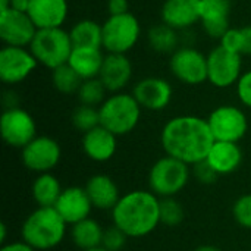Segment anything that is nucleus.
<instances>
[{"label": "nucleus", "mask_w": 251, "mask_h": 251, "mask_svg": "<svg viewBox=\"0 0 251 251\" xmlns=\"http://www.w3.org/2000/svg\"><path fill=\"white\" fill-rule=\"evenodd\" d=\"M29 0H10V7L19 12H28Z\"/></svg>", "instance_id": "41"}, {"label": "nucleus", "mask_w": 251, "mask_h": 251, "mask_svg": "<svg viewBox=\"0 0 251 251\" xmlns=\"http://www.w3.org/2000/svg\"><path fill=\"white\" fill-rule=\"evenodd\" d=\"M38 62L25 47L3 46L0 50V79L7 85L25 81L37 68Z\"/></svg>", "instance_id": "12"}, {"label": "nucleus", "mask_w": 251, "mask_h": 251, "mask_svg": "<svg viewBox=\"0 0 251 251\" xmlns=\"http://www.w3.org/2000/svg\"><path fill=\"white\" fill-rule=\"evenodd\" d=\"M190 181V166L171 156L160 157L149 172V187L160 199L175 197Z\"/></svg>", "instance_id": "6"}, {"label": "nucleus", "mask_w": 251, "mask_h": 251, "mask_svg": "<svg viewBox=\"0 0 251 251\" xmlns=\"http://www.w3.org/2000/svg\"><path fill=\"white\" fill-rule=\"evenodd\" d=\"M74 47H103V28L93 19L78 21L69 31Z\"/></svg>", "instance_id": "27"}, {"label": "nucleus", "mask_w": 251, "mask_h": 251, "mask_svg": "<svg viewBox=\"0 0 251 251\" xmlns=\"http://www.w3.org/2000/svg\"><path fill=\"white\" fill-rule=\"evenodd\" d=\"M82 81L84 79L68 63L51 71L53 87L62 94H76Z\"/></svg>", "instance_id": "29"}, {"label": "nucleus", "mask_w": 251, "mask_h": 251, "mask_svg": "<svg viewBox=\"0 0 251 251\" xmlns=\"http://www.w3.org/2000/svg\"><path fill=\"white\" fill-rule=\"evenodd\" d=\"M219 46L243 56V28H229L221 38Z\"/></svg>", "instance_id": "35"}, {"label": "nucleus", "mask_w": 251, "mask_h": 251, "mask_svg": "<svg viewBox=\"0 0 251 251\" xmlns=\"http://www.w3.org/2000/svg\"><path fill=\"white\" fill-rule=\"evenodd\" d=\"M201 0H165L160 18L162 22L176 31H184L200 22Z\"/></svg>", "instance_id": "18"}, {"label": "nucleus", "mask_w": 251, "mask_h": 251, "mask_svg": "<svg viewBox=\"0 0 251 251\" xmlns=\"http://www.w3.org/2000/svg\"><path fill=\"white\" fill-rule=\"evenodd\" d=\"M85 191L94 209L99 210H113V207L121 200V193L116 182L109 175H94L85 184Z\"/></svg>", "instance_id": "22"}, {"label": "nucleus", "mask_w": 251, "mask_h": 251, "mask_svg": "<svg viewBox=\"0 0 251 251\" xmlns=\"http://www.w3.org/2000/svg\"><path fill=\"white\" fill-rule=\"evenodd\" d=\"M243 56L232 53L222 46L215 47L207 54V81L216 88H228L241 78Z\"/></svg>", "instance_id": "10"}, {"label": "nucleus", "mask_w": 251, "mask_h": 251, "mask_svg": "<svg viewBox=\"0 0 251 251\" xmlns=\"http://www.w3.org/2000/svg\"><path fill=\"white\" fill-rule=\"evenodd\" d=\"M109 93H121L132 78V63L126 54L107 53L99 75Z\"/></svg>", "instance_id": "17"}, {"label": "nucleus", "mask_w": 251, "mask_h": 251, "mask_svg": "<svg viewBox=\"0 0 251 251\" xmlns=\"http://www.w3.org/2000/svg\"><path fill=\"white\" fill-rule=\"evenodd\" d=\"M112 221L129 238L147 237L160 225V200L151 191L126 193L113 207Z\"/></svg>", "instance_id": "2"}, {"label": "nucleus", "mask_w": 251, "mask_h": 251, "mask_svg": "<svg viewBox=\"0 0 251 251\" xmlns=\"http://www.w3.org/2000/svg\"><path fill=\"white\" fill-rule=\"evenodd\" d=\"M103 28V49L107 53L126 54L138 43L141 35V25L131 12L124 15L109 16Z\"/></svg>", "instance_id": "7"}, {"label": "nucleus", "mask_w": 251, "mask_h": 251, "mask_svg": "<svg viewBox=\"0 0 251 251\" xmlns=\"http://www.w3.org/2000/svg\"><path fill=\"white\" fill-rule=\"evenodd\" d=\"M251 56V25L243 26V56Z\"/></svg>", "instance_id": "40"}, {"label": "nucleus", "mask_w": 251, "mask_h": 251, "mask_svg": "<svg viewBox=\"0 0 251 251\" xmlns=\"http://www.w3.org/2000/svg\"><path fill=\"white\" fill-rule=\"evenodd\" d=\"M237 96L240 101L251 109V69L244 72L237 82Z\"/></svg>", "instance_id": "36"}, {"label": "nucleus", "mask_w": 251, "mask_h": 251, "mask_svg": "<svg viewBox=\"0 0 251 251\" xmlns=\"http://www.w3.org/2000/svg\"><path fill=\"white\" fill-rule=\"evenodd\" d=\"M132 96L143 109L159 112L169 106L174 96V90L165 78L147 76L135 84Z\"/></svg>", "instance_id": "15"}, {"label": "nucleus", "mask_w": 251, "mask_h": 251, "mask_svg": "<svg viewBox=\"0 0 251 251\" xmlns=\"http://www.w3.org/2000/svg\"><path fill=\"white\" fill-rule=\"evenodd\" d=\"M184 219V209L175 197L160 200V224L166 226H176Z\"/></svg>", "instance_id": "32"}, {"label": "nucleus", "mask_w": 251, "mask_h": 251, "mask_svg": "<svg viewBox=\"0 0 251 251\" xmlns=\"http://www.w3.org/2000/svg\"><path fill=\"white\" fill-rule=\"evenodd\" d=\"M232 215L240 226L246 229H251V194L241 196L234 203Z\"/></svg>", "instance_id": "34"}, {"label": "nucleus", "mask_w": 251, "mask_h": 251, "mask_svg": "<svg viewBox=\"0 0 251 251\" xmlns=\"http://www.w3.org/2000/svg\"><path fill=\"white\" fill-rule=\"evenodd\" d=\"M37 29L62 28L68 16L66 0H29L26 12Z\"/></svg>", "instance_id": "20"}, {"label": "nucleus", "mask_w": 251, "mask_h": 251, "mask_svg": "<svg viewBox=\"0 0 251 251\" xmlns=\"http://www.w3.org/2000/svg\"><path fill=\"white\" fill-rule=\"evenodd\" d=\"M215 141L207 119L194 115H181L169 119L160 134V143L166 156L178 159L188 166L206 160Z\"/></svg>", "instance_id": "1"}, {"label": "nucleus", "mask_w": 251, "mask_h": 251, "mask_svg": "<svg viewBox=\"0 0 251 251\" xmlns=\"http://www.w3.org/2000/svg\"><path fill=\"white\" fill-rule=\"evenodd\" d=\"M207 122L216 141L238 143L249 131L247 115L232 104H224L212 110Z\"/></svg>", "instance_id": "8"}, {"label": "nucleus", "mask_w": 251, "mask_h": 251, "mask_svg": "<svg viewBox=\"0 0 251 251\" xmlns=\"http://www.w3.org/2000/svg\"><path fill=\"white\" fill-rule=\"evenodd\" d=\"M28 49L40 65L53 71L68 63L74 44L69 32L63 28H49L38 29Z\"/></svg>", "instance_id": "5"}, {"label": "nucleus", "mask_w": 251, "mask_h": 251, "mask_svg": "<svg viewBox=\"0 0 251 251\" xmlns=\"http://www.w3.org/2000/svg\"><path fill=\"white\" fill-rule=\"evenodd\" d=\"M72 125L82 134L100 125V113L97 107L79 104L72 113Z\"/></svg>", "instance_id": "31"}, {"label": "nucleus", "mask_w": 251, "mask_h": 251, "mask_svg": "<svg viewBox=\"0 0 251 251\" xmlns=\"http://www.w3.org/2000/svg\"><path fill=\"white\" fill-rule=\"evenodd\" d=\"M85 251H107L106 249H103L101 246L100 247H96V249H91V250H85Z\"/></svg>", "instance_id": "45"}, {"label": "nucleus", "mask_w": 251, "mask_h": 251, "mask_svg": "<svg viewBox=\"0 0 251 251\" xmlns=\"http://www.w3.org/2000/svg\"><path fill=\"white\" fill-rule=\"evenodd\" d=\"M172 75L187 85H200L207 81V56L191 46H182L171 54Z\"/></svg>", "instance_id": "9"}, {"label": "nucleus", "mask_w": 251, "mask_h": 251, "mask_svg": "<svg viewBox=\"0 0 251 251\" xmlns=\"http://www.w3.org/2000/svg\"><path fill=\"white\" fill-rule=\"evenodd\" d=\"M141 106L132 94L115 93L107 97L99 107L100 125L122 137L135 129L141 119Z\"/></svg>", "instance_id": "4"}, {"label": "nucleus", "mask_w": 251, "mask_h": 251, "mask_svg": "<svg viewBox=\"0 0 251 251\" xmlns=\"http://www.w3.org/2000/svg\"><path fill=\"white\" fill-rule=\"evenodd\" d=\"M60 156L62 150L59 143L46 135H37L21 153L24 166L37 174H47L54 169L60 162Z\"/></svg>", "instance_id": "13"}, {"label": "nucleus", "mask_w": 251, "mask_h": 251, "mask_svg": "<svg viewBox=\"0 0 251 251\" xmlns=\"http://www.w3.org/2000/svg\"><path fill=\"white\" fill-rule=\"evenodd\" d=\"M0 251H37L32 249L29 244H26L25 241H13V243H7L3 244Z\"/></svg>", "instance_id": "39"}, {"label": "nucleus", "mask_w": 251, "mask_h": 251, "mask_svg": "<svg viewBox=\"0 0 251 251\" xmlns=\"http://www.w3.org/2000/svg\"><path fill=\"white\" fill-rule=\"evenodd\" d=\"M62 191L63 190L59 179L50 172L38 174L31 187L32 199L38 204V207H54Z\"/></svg>", "instance_id": "25"}, {"label": "nucleus", "mask_w": 251, "mask_h": 251, "mask_svg": "<svg viewBox=\"0 0 251 251\" xmlns=\"http://www.w3.org/2000/svg\"><path fill=\"white\" fill-rule=\"evenodd\" d=\"M194 175L201 184H213L219 176L206 160L194 165Z\"/></svg>", "instance_id": "37"}, {"label": "nucleus", "mask_w": 251, "mask_h": 251, "mask_svg": "<svg viewBox=\"0 0 251 251\" xmlns=\"http://www.w3.org/2000/svg\"><path fill=\"white\" fill-rule=\"evenodd\" d=\"M194 251H222L221 249L215 247V246H200L197 247Z\"/></svg>", "instance_id": "43"}, {"label": "nucleus", "mask_w": 251, "mask_h": 251, "mask_svg": "<svg viewBox=\"0 0 251 251\" xmlns=\"http://www.w3.org/2000/svg\"><path fill=\"white\" fill-rule=\"evenodd\" d=\"M82 150L88 159L97 163L109 162L118 150V137L99 125L82 137Z\"/></svg>", "instance_id": "21"}, {"label": "nucleus", "mask_w": 251, "mask_h": 251, "mask_svg": "<svg viewBox=\"0 0 251 251\" xmlns=\"http://www.w3.org/2000/svg\"><path fill=\"white\" fill-rule=\"evenodd\" d=\"M231 0H201L200 3V22L204 32L221 40L229 26Z\"/></svg>", "instance_id": "19"}, {"label": "nucleus", "mask_w": 251, "mask_h": 251, "mask_svg": "<svg viewBox=\"0 0 251 251\" xmlns=\"http://www.w3.org/2000/svg\"><path fill=\"white\" fill-rule=\"evenodd\" d=\"M0 131L7 146L22 150L37 137V124L26 110L10 107L0 118Z\"/></svg>", "instance_id": "11"}, {"label": "nucleus", "mask_w": 251, "mask_h": 251, "mask_svg": "<svg viewBox=\"0 0 251 251\" xmlns=\"http://www.w3.org/2000/svg\"><path fill=\"white\" fill-rule=\"evenodd\" d=\"M206 162L219 176L229 175L240 168L243 162V151L238 143L215 141L206 157Z\"/></svg>", "instance_id": "23"}, {"label": "nucleus", "mask_w": 251, "mask_h": 251, "mask_svg": "<svg viewBox=\"0 0 251 251\" xmlns=\"http://www.w3.org/2000/svg\"><path fill=\"white\" fill-rule=\"evenodd\" d=\"M66 225L54 207H37L22 224V241L37 251L51 250L63 241Z\"/></svg>", "instance_id": "3"}, {"label": "nucleus", "mask_w": 251, "mask_h": 251, "mask_svg": "<svg viewBox=\"0 0 251 251\" xmlns=\"http://www.w3.org/2000/svg\"><path fill=\"white\" fill-rule=\"evenodd\" d=\"M10 7V0H0V12Z\"/></svg>", "instance_id": "44"}, {"label": "nucleus", "mask_w": 251, "mask_h": 251, "mask_svg": "<svg viewBox=\"0 0 251 251\" xmlns=\"http://www.w3.org/2000/svg\"><path fill=\"white\" fill-rule=\"evenodd\" d=\"M54 209L68 225H75L90 218L93 204L85 188L68 187L62 191L57 203L54 204Z\"/></svg>", "instance_id": "16"}, {"label": "nucleus", "mask_w": 251, "mask_h": 251, "mask_svg": "<svg viewBox=\"0 0 251 251\" xmlns=\"http://www.w3.org/2000/svg\"><path fill=\"white\" fill-rule=\"evenodd\" d=\"M104 56L97 47H74L68 65L82 78H99Z\"/></svg>", "instance_id": "24"}, {"label": "nucleus", "mask_w": 251, "mask_h": 251, "mask_svg": "<svg viewBox=\"0 0 251 251\" xmlns=\"http://www.w3.org/2000/svg\"><path fill=\"white\" fill-rule=\"evenodd\" d=\"M37 31V26L26 12H19L12 7L0 12V38L4 46L29 47Z\"/></svg>", "instance_id": "14"}, {"label": "nucleus", "mask_w": 251, "mask_h": 251, "mask_svg": "<svg viewBox=\"0 0 251 251\" xmlns=\"http://www.w3.org/2000/svg\"><path fill=\"white\" fill-rule=\"evenodd\" d=\"M6 238H7V226L4 224H1L0 225V243H1V246L6 243Z\"/></svg>", "instance_id": "42"}, {"label": "nucleus", "mask_w": 251, "mask_h": 251, "mask_svg": "<svg viewBox=\"0 0 251 251\" xmlns=\"http://www.w3.org/2000/svg\"><path fill=\"white\" fill-rule=\"evenodd\" d=\"M106 87L100 81V78H91V79H84L76 96L81 104L93 106V107H100L101 103L107 99L106 97Z\"/></svg>", "instance_id": "30"}, {"label": "nucleus", "mask_w": 251, "mask_h": 251, "mask_svg": "<svg viewBox=\"0 0 251 251\" xmlns=\"http://www.w3.org/2000/svg\"><path fill=\"white\" fill-rule=\"evenodd\" d=\"M103 232H104V229L101 228V225L97 221L87 218V219L72 225L71 237H72L74 244L79 250L85 251L101 246Z\"/></svg>", "instance_id": "26"}, {"label": "nucleus", "mask_w": 251, "mask_h": 251, "mask_svg": "<svg viewBox=\"0 0 251 251\" xmlns=\"http://www.w3.org/2000/svg\"><path fill=\"white\" fill-rule=\"evenodd\" d=\"M128 238L129 237L122 229H119L118 226L112 225V226L106 228L104 232H103L101 247L106 249L107 251H121L125 247Z\"/></svg>", "instance_id": "33"}, {"label": "nucleus", "mask_w": 251, "mask_h": 251, "mask_svg": "<svg viewBox=\"0 0 251 251\" xmlns=\"http://www.w3.org/2000/svg\"><path fill=\"white\" fill-rule=\"evenodd\" d=\"M179 40L181 38H179L178 31L163 22L151 26L147 32L149 46L157 53H171L172 54L174 51H176L179 49L178 47Z\"/></svg>", "instance_id": "28"}, {"label": "nucleus", "mask_w": 251, "mask_h": 251, "mask_svg": "<svg viewBox=\"0 0 251 251\" xmlns=\"http://www.w3.org/2000/svg\"><path fill=\"white\" fill-rule=\"evenodd\" d=\"M107 9L110 16L112 15H124L129 12V1L128 0H109Z\"/></svg>", "instance_id": "38"}]
</instances>
